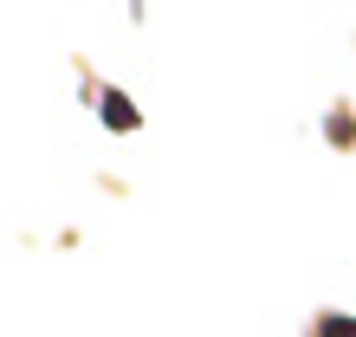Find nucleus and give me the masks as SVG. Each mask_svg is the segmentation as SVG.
<instances>
[{"label": "nucleus", "instance_id": "obj_2", "mask_svg": "<svg viewBox=\"0 0 356 337\" xmlns=\"http://www.w3.org/2000/svg\"><path fill=\"white\" fill-rule=\"evenodd\" d=\"M318 337H356V318H324Z\"/></svg>", "mask_w": 356, "mask_h": 337}, {"label": "nucleus", "instance_id": "obj_1", "mask_svg": "<svg viewBox=\"0 0 356 337\" xmlns=\"http://www.w3.org/2000/svg\"><path fill=\"white\" fill-rule=\"evenodd\" d=\"M97 117L111 123V130H136V123H143V117H136V104L123 97V91H104V97H97Z\"/></svg>", "mask_w": 356, "mask_h": 337}]
</instances>
